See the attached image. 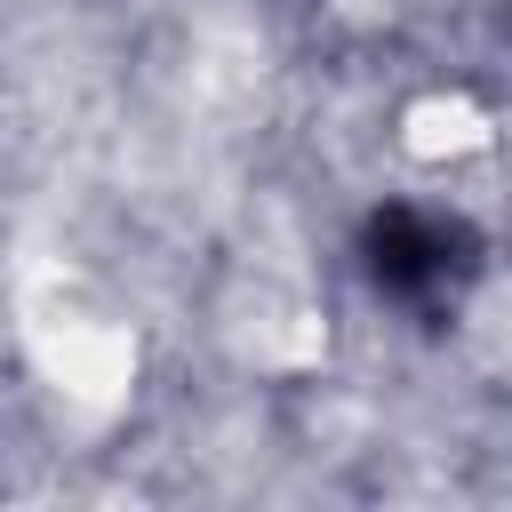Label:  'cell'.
<instances>
[{"label": "cell", "mask_w": 512, "mask_h": 512, "mask_svg": "<svg viewBox=\"0 0 512 512\" xmlns=\"http://www.w3.org/2000/svg\"><path fill=\"white\" fill-rule=\"evenodd\" d=\"M40 360H48L56 392L80 400V408H120L128 400V376H136V344L120 328H104V320H72L64 336L40 344Z\"/></svg>", "instance_id": "1"}, {"label": "cell", "mask_w": 512, "mask_h": 512, "mask_svg": "<svg viewBox=\"0 0 512 512\" xmlns=\"http://www.w3.org/2000/svg\"><path fill=\"white\" fill-rule=\"evenodd\" d=\"M400 144H408V160H464V152L488 144V120L464 96H424V104H408Z\"/></svg>", "instance_id": "2"}]
</instances>
